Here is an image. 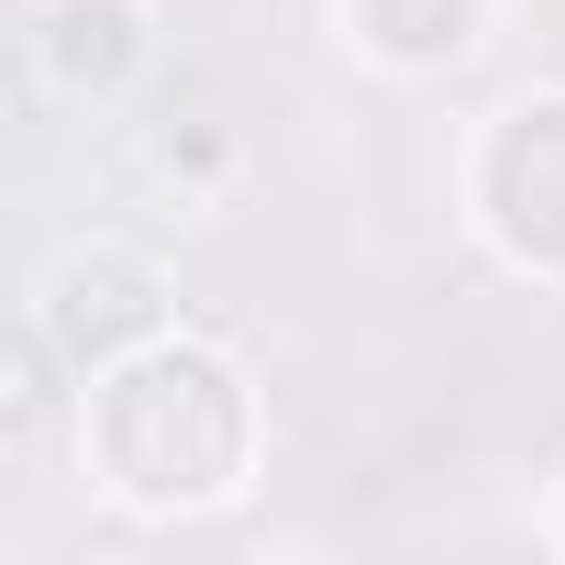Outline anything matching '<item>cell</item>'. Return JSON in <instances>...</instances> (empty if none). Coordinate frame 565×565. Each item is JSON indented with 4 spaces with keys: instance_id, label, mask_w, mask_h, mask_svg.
<instances>
[{
    "instance_id": "obj_1",
    "label": "cell",
    "mask_w": 565,
    "mask_h": 565,
    "mask_svg": "<svg viewBox=\"0 0 565 565\" xmlns=\"http://www.w3.org/2000/svg\"><path fill=\"white\" fill-rule=\"evenodd\" d=\"M78 444H89V477L122 499V510H222L244 488V455H255V411H244V377L189 344V333H156L134 344L122 366L78 377Z\"/></svg>"
},
{
    "instance_id": "obj_2",
    "label": "cell",
    "mask_w": 565,
    "mask_h": 565,
    "mask_svg": "<svg viewBox=\"0 0 565 565\" xmlns=\"http://www.w3.org/2000/svg\"><path fill=\"white\" fill-rule=\"evenodd\" d=\"M466 200H477V233L521 277H565V89H532L477 134Z\"/></svg>"
},
{
    "instance_id": "obj_3",
    "label": "cell",
    "mask_w": 565,
    "mask_h": 565,
    "mask_svg": "<svg viewBox=\"0 0 565 565\" xmlns=\"http://www.w3.org/2000/svg\"><path fill=\"white\" fill-rule=\"evenodd\" d=\"M34 333L67 355V377H100V366H122L134 344L178 333V322H167V277H156L145 255H122V244H78V255L45 266Z\"/></svg>"
},
{
    "instance_id": "obj_4",
    "label": "cell",
    "mask_w": 565,
    "mask_h": 565,
    "mask_svg": "<svg viewBox=\"0 0 565 565\" xmlns=\"http://www.w3.org/2000/svg\"><path fill=\"white\" fill-rule=\"evenodd\" d=\"M156 67V12L145 0H45L34 12V89L67 111H111Z\"/></svg>"
},
{
    "instance_id": "obj_5",
    "label": "cell",
    "mask_w": 565,
    "mask_h": 565,
    "mask_svg": "<svg viewBox=\"0 0 565 565\" xmlns=\"http://www.w3.org/2000/svg\"><path fill=\"white\" fill-rule=\"evenodd\" d=\"M333 23L388 78H444L488 45V0H333Z\"/></svg>"
},
{
    "instance_id": "obj_6",
    "label": "cell",
    "mask_w": 565,
    "mask_h": 565,
    "mask_svg": "<svg viewBox=\"0 0 565 565\" xmlns=\"http://www.w3.org/2000/svg\"><path fill=\"white\" fill-rule=\"evenodd\" d=\"M156 167H167V178H222L233 145H222L211 122H189V134H156Z\"/></svg>"
},
{
    "instance_id": "obj_7",
    "label": "cell",
    "mask_w": 565,
    "mask_h": 565,
    "mask_svg": "<svg viewBox=\"0 0 565 565\" xmlns=\"http://www.w3.org/2000/svg\"><path fill=\"white\" fill-rule=\"evenodd\" d=\"M554 543H565V499H554Z\"/></svg>"
}]
</instances>
